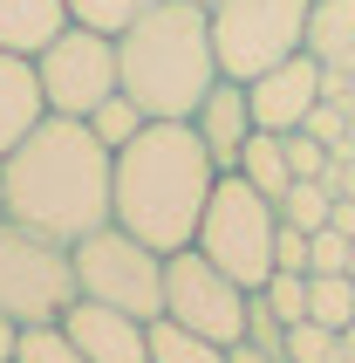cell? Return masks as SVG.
<instances>
[{
	"label": "cell",
	"instance_id": "14",
	"mask_svg": "<svg viewBox=\"0 0 355 363\" xmlns=\"http://www.w3.org/2000/svg\"><path fill=\"white\" fill-rule=\"evenodd\" d=\"M69 21H76V14H69V0H0V48L35 62Z\"/></svg>",
	"mask_w": 355,
	"mask_h": 363
},
{
	"label": "cell",
	"instance_id": "9",
	"mask_svg": "<svg viewBox=\"0 0 355 363\" xmlns=\"http://www.w3.org/2000/svg\"><path fill=\"white\" fill-rule=\"evenodd\" d=\"M246 302H253V288H239L226 267H212L198 247H178L164 254V315L198 336H212V343H246Z\"/></svg>",
	"mask_w": 355,
	"mask_h": 363
},
{
	"label": "cell",
	"instance_id": "3",
	"mask_svg": "<svg viewBox=\"0 0 355 363\" xmlns=\"http://www.w3.org/2000/svg\"><path fill=\"white\" fill-rule=\"evenodd\" d=\"M117 69L123 96L151 123H192L205 89L219 82V48H212V14L198 0H158L117 35Z\"/></svg>",
	"mask_w": 355,
	"mask_h": 363
},
{
	"label": "cell",
	"instance_id": "2",
	"mask_svg": "<svg viewBox=\"0 0 355 363\" xmlns=\"http://www.w3.org/2000/svg\"><path fill=\"white\" fill-rule=\"evenodd\" d=\"M212 185L219 164L192 123H144L110 164V220L151 240L158 254H178L198 240Z\"/></svg>",
	"mask_w": 355,
	"mask_h": 363
},
{
	"label": "cell",
	"instance_id": "34",
	"mask_svg": "<svg viewBox=\"0 0 355 363\" xmlns=\"http://www.w3.org/2000/svg\"><path fill=\"white\" fill-rule=\"evenodd\" d=\"M198 7H212V0H198Z\"/></svg>",
	"mask_w": 355,
	"mask_h": 363
},
{
	"label": "cell",
	"instance_id": "30",
	"mask_svg": "<svg viewBox=\"0 0 355 363\" xmlns=\"http://www.w3.org/2000/svg\"><path fill=\"white\" fill-rule=\"evenodd\" d=\"M14 343H21V323H14V315H0V363H14Z\"/></svg>",
	"mask_w": 355,
	"mask_h": 363
},
{
	"label": "cell",
	"instance_id": "6",
	"mask_svg": "<svg viewBox=\"0 0 355 363\" xmlns=\"http://www.w3.org/2000/svg\"><path fill=\"white\" fill-rule=\"evenodd\" d=\"M76 247L48 240L21 220H0V315L14 323H55L76 302Z\"/></svg>",
	"mask_w": 355,
	"mask_h": 363
},
{
	"label": "cell",
	"instance_id": "19",
	"mask_svg": "<svg viewBox=\"0 0 355 363\" xmlns=\"http://www.w3.org/2000/svg\"><path fill=\"white\" fill-rule=\"evenodd\" d=\"M14 363H82V350H76V336H69L62 315H55V323H21Z\"/></svg>",
	"mask_w": 355,
	"mask_h": 363
},
{
	"label": "cell",
	"instance_id": "13",
	"mask_svg": "<svg viewBox=\"0 0 355 363\" xmlns=\"http://www.w3.org/2000/svg\"><path fill=\"white\" fill-rule=\"evenodd\" d=\"M41 117H48V96H41L35 62L0 48V158H7V151H14V144L28 138Z\"/></svg>",
	"mask_w": 355,
	"mask_h": 363
},
{
	"label": "cell",
	"instance_id": "18",
	"mask_svg": "<svg viewBox=\"0 0 355 363\" xmlns=\"http://www.w3.org/2000/svg\"><path fill=\"white\" fill-rule=\"evenodd\" d=\"M308 315L328 329L355 323V274H308Z\"/></svg>",
	"mask_w": 355,
	"mask_h": 363
},
{
	"label": "cell",
	"instance_id": "10",
	"mask_svg": "<svg viewBox=\"0 0 355 363\" xmlns=\"http://www.w3.org/2000/svg\"><path fill=\"white\" fill-rule=\"evenodd\" d=\"M321 82H328V76H321V62L308 55V48H301V55H287L280 69H267L260 82H246L253 123H260V130H280V138H287V130H301V123L315 117V103L328 96Z\"/></svg>",
	"mask_w": 355,
	"mask_h": 363
},
{
	"label": "cell",
	"instance_id": "12",
	"mask_svg": "<svg viewBox=\"0 0 355 363\" xmlns=\"http://www.w3.org/2000/svg\"><path fill=\"white\" fill-rule=\"evenodd\" d=\"M192 130L205 138V151H212L219 172H233L239 151H246V138H253L260 123H253V103H246V82L233 76H219L212 89H205V103L192 110Z\"/></svg>",
	"mask_w": 355,
	"mask_h": 363
},
{
	"label": "cell",
	"instance_id": "5",
	"mask_svg": "<svg viewBox=\"0 0 355 363\" xmlns=\"http://www.w3.org/2000/svg\"><path fill=\"white\" fill-rule=\"evenodd\" d=\"M212 48H219V76L260 82L267 69H280L287 55L308 48V14L315 0H212Z\"/></svg>",
	"mask_w": 355,
	"mask_h": 363
},
{
	"label": "cell",
	"instance_id": "27",
	"mask_svg": "<svg viewBox=\"0 0 355 363\" xmlns=\"http://www.w3.org/2000/svg\"><path fill=\"white\" fill-rule=\"evenodd\" d=\"M308 274H349V233L321 226L315 240H308Z\"/></svg>",
	"mask_w": 355,
	"mask_h": 363
},
{
	"label": "cell",
	"instance_id": "11",
	"mask_svg": "<svg viewBox=\"0 0 355 363\" xmlns=\"http://www.w3.org/2000/svg\"><path fill=\"white\" fill-rule=\"evenodd\" d=\"M62 329L76 336L82 363H151V323L144 315H123L110 302L76 295V302L62 308Z\"/></svg>",
	"mask_w": 355,
	"mask_h": 363
},
{
	"label": "cell",
	"instance_id": "16",
	"mask_svg": "<svg viewBox=\"0 0 355 363\" xmlns=\"http://www.w3.org/2000/svg\"><path fill=\"white\" fill-rule=\"evenodd\" d=\"M233 172H239L246 185H253V192H267L274 206H280V192L294 185V164H287V144H280V130H253Z\"/></svg>",
	"mask_w": 355,
	"mask_h": 363
},
{
	"label": "cell",
	"instance_id": "26",
	"mask_svg": "<svg viewBox=\"0 0 355 363\" xmlns=\"http://www.w3.org/2000/svg\"><path fill=\"white\" fill-rule=\"evenodd\" d=\"M287 164H294V179H328V164H335V151L315 138V130H287Z\"/></svg>",
	"mask_w": 355,
	"mask_h": 363
},
{
	"label": "cell",
	"instance_id": "31",
	"mask_svg": "<svg viewBox=\"0 0 355 363\" xmlns=\"http://www.w3.org/2000/svg\"><path fill=\"white\" fill-rule=\"evenodd\" d=\"M342 363H355V323L342 329Z\"/></svg>",
	"mask_w": 355,
	"mask_h": 363
},
{
	"label": "cell",
	"instance_id": "24",
	"mask_svg": "<svg viewBox=\"0 0 355 363\" xmlns=\"http://www.w3.org/2000/svg\"><path fill=\"white\" fill-rule=\"evenodd\" d=\"M260 302L274 308L287 329L308 323V274H287V267H274V274H267V288H260Z\"/></svg>",
	"mask_w": 355,
	"mask_h": 363
},
{
	"label": "cell",
	"instance_id": "28",
	"mask_svg": "<svg viewBox=\"0 0 355 363\" xmlns=\"http://www.w3.org/2000/svg\"><path fill=\"white\" fill-rule=\"evenodd\" d=\"M308 240H315V233H301V226L280 220V233H274V267H287V274H308Z\"/></svg>",
	"mask_w": 355,
	"mask_h": 363
},
{
	"label": "cell",
	"instance_id": "20",
	"mask_svg": "<svg viewBox=\"0 0 355 363\" xmlns=\"http://www.w3.org/2000/svg\"><path fill=\"white\" fill-rule=\"evenodd\" d=\"M328 206H335V192H328L321 179H294L287 192H280V220L301 226V233H321V226H328Z\"/></svg>",
	"mask_w": 355,
	"mask_h": 363
},
{
	"label": "cell",
	"instance_id": "7",
	"mask_svg": "<svg viewBox=\"0 0 355 363\" xmlns=\"http://www.w3.org/2000/svg\"><path fill=\"white\" fill-rule=\"evenodd\" d=\"M76 288L89 302H110V308H123V315L158 323L164 315V254L110 220V226H96L89 240H76Z\"/></svg>",
	"mask_w": 355,
	"mask_h": 363
},
{
	"label": "cell",
	"instance_id": "29",
	"mask_svg": "<svg viewBox=\"0 0 355 363\" xmlns=\"http://www.w3.org/2000/svg\"><path fill=\"white\" fill-rule=\"evenodd\" d=\"M328 226L355 240V199H342V192H335V206H328Z\"/></svg>",
	"mask_w": 355,
	"mask_h": 363
},
{
	"label": "cell",
	"instance_id": "22",
	"mask_svg": "<svg viewBox=\"0 0 355 363\" xmlns=\"http://www.w3.org/2000/svg\"><path fill=\"white\" fill-rule=\"evenodd\" d=\"M287 363H342V329H328V323H294L287 329Z\"/></svg>",
	"mask_w": 355,
	"mask_h": 363
},
{
	"label": "cell",
	"instance_id": "15",
	"mask_svg": "<svg viewBox=\"0 0 355 363\" xmlns=\"http://www.w3.org/2000/svg\"><path fill=\"white\" fill-rule=\"evenodd\" d=\"M308 55L321 69H349L355 76V0H315V14H308Z\"/></svg>",
	"mask_w": 355,
	"mask_h": 363
},
{
	"label": "cell",
	"instance_id": "1",
	"mask_svg": "<svg viewBox=\"0 0 355 363\" xmlns=\"http://www.w3.org/2000/svg\"><path fill=\"white\" fill-rule=\"evenodd\" d=\"M110 164L117 151L89 130V117H48L0 158V206L7 220L76 247L110 226Z\"/></svg>",
	"mask_w": 355,
	"mask_h": 363
},
{
	"label": "cell",
	"instance_id": "8",
	"mask_svg": "<svg viewBox=\"0 0 355 363\" xmlns=\"http://www.w3.org/2000/svg\"><path fill=\"white\" fill-rule=\"evenodd\" d=\"M35 76H41V96H48V110H55V117H89L96 103H110V96L123 89L117 35L69 21V28H62V35L35 55Z\"/></svg>",
	"mask_w": 355,
	"mask_h": 363
},
{
	"label": "cell",
	"instance_id": "17",
	"mask_svg": "<svg viewBox=\"0 0 355 363\" xmlns=\"http://www.w3.org/2000/svg\"><path fill=\"white\" fill-rule=\"evenodd\" d=\"M151 363H233V350L185 329V323H171V315H158L151 323Z\"/></svg>",
	"mask_w": 355,
	"mask_h": 363
},
{
	"label": "cell",
	"instance_id": "32",
	"mask_svg": "<svg viewBox=\"0 0 355 363\" xmlns=\"http://www.w3.org/2000/svg\"><path fill=\"white\" fill-rule=\"evenodd\" d=\"M349 274H355V240H349Z\"/></svg>",
	"mask_w": 355,
	"mask_h": 363
},
{
	"label": "cell",
	"instance_id": "25",
	"mask_svg": "<svg viewBox=\"0 0 355 363\" xmlns=\"http://www.w3.org/2000/svg\"><path fill=\"white\" fill-rule=\"evenodd\" d=\"M246 343H253V350H267V357H280V363H287V323H280L274 308L260 302V288H253V302H246Z\"/></svg>",
	"mask_w": 355,
	"mask_h": 363
},
{
	"label": "cell",
	"instance_id": "23",
	"mask_svg": "<svg viewBox=\"0 0 355 363\" xmlns=\"http://www.w3.org/2000/svg\"><path fill=\"white\" fill-rule=\"evenodd\" d=\"M158 0H69V14L82 21V28H103V35H123L137 14H151Z\"/></svg>",
	"mask_w": 355,
	"mask_h": 363
},
{
	"label": "cell",
	"instance_id": "4",
	"mask_svg": "<svg viewBox=\"0 0 355 363\" xmlns=\"http://www.w3.org/2000/svg\"><path fill=\"white\" fill-rule=\"evenodd\" d=\"M274 233H280V206L267 192H253L239 172H219L192 247L212 267H226L239 288H267V274H274Z\"/></svg>",
	"mask_w": 355,
	"mask_h": 363
},
{
	"label": "cell",
	"instance_id": "33",
	"mask_svg": "<svg viewBox=\"0 0 355 363\" xmlns=\"http://www.w3.org/2000/svg\"><path fill=\"white\" fill-rule=\"evenodd\" d=\"M0 220H7V206H0Z\"/></svg>",
	"mask_w": 355,
	"mask_h": 363
},
{
	"label": "cell",
	"instance_id": "21",
	"mask_svg": "<svg viewBox=\"0 0 355 363\" xmlns=\"http://www.w3.org/2000/svg\"><path fill=\"white\" fill-rule=\"evenodd\" d=\"M144 123H151V117H144V110H137L130 96H123V89H117L110 103H96V110H89V130H96V138L110 144V151H123V144L137 138Z\"/></svg>",
	"mask_w": 355,
	"mask_h": 363
}]
</instances>
